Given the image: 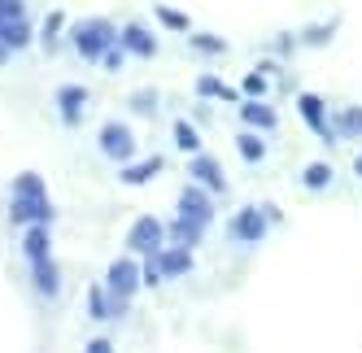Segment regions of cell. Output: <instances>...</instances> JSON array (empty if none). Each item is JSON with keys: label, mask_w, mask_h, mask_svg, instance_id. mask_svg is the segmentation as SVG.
I'll use <instances>...</instances> for the list:
<instances>
[{"label": "cell", "mask_w": 362, "mask_h": 353, "mask_svg": "<svg viewBox=\"0 0 362 353\" xmlns=\"http://www.w3.org/2000/svg\"><path fill=\"white\" fill-rule=\"evenodd\" d=\"M118 31L122 27H114L110 18H83V22L70 27V44H74V53H79L83 61H100L118 44Z\"/></svg>", "instance_id": "1"}, {"label": "cell", "mask_w": 362, "mask_h": 353, "mask_svg": "<svg viewBox=\"0 0 362 353\" xmlns=\"http://www.w3.org/2000/svg\"><path fill=\"white\" fill-rule=\"evenodd\" d=\"M144 284V270L136 258H114L110 270H105V288H110V301H114V318L127 314V306H132V297L140 292Z\"/></svg>", "instance_id": "2"}, {"label": "cell", "mask_w": 362, "mask_h": 353, "mask_svg": "<svg viewBox=\"0 0 362 353\" xmlns=\"http://www.w3.org/2000/svg\"><path fill=\"white\" fill-rule=\"evenodd\" d=\"M162 249H166V227H162V218L140 214V218L132 222V232H127V253L153 258V253H162Z\"/></svg>", "instance_id": "3"}, {"label": "cell", "mask_w": 362, "mask_h": 353, "mask_svg": "<svg viewBox=\"0 0 362 353\" xmlns=\"http://www.w3.org/2000/svg\"><path fill=\"white\" fill-rule=\"evenodd\" d=\"M96 144H100V153H105L110 162H118V166H127V162L136 157V131L127 127V122H118V118L100 122V136H96Z\"/></svg>", "instance_id": "4"}, {"label": "cell", "mask_w": 362, "mask_h": 353, "mask_svg": "<svg viewBox=\"0 0 362 353\" xmlns=\"http://www.w3.org/2000/svg\"><path fill=\"white\" fill-rule=\"evenodd\" d=\"M271 214H267V201L262 205H245V210H236V218H231V240L236 244H262L267 240V232H271Z\"/></svg>", "instance_id": "5"}, {"label": "cell", "mask_w": 362, "mask_h": 353, "mask_svg": "<svg viewBox=\"0 0 362 353\" xmlns=\"http://www.w3.org/2000/svg\"><path fill=\"white\" fill-rule=\"evenodd\" d=\"M57 218V205L48 196H9V222L13 227H35V222H53Z\"/></svg>", "instance_id": "6"}, {"label": "cell", "mask_w": 362, "mask_h": 353, "mask_svg": "<svg viewBox=\"0 0 362 353\" xmlns=\"http://www.w3.org/2000/svg\"><path fill=\"white\" fill-rule=\"evenodd\" d=\"M175 214H184V218H192V222H201V227H210V222H214V192L201 188L197 179L184 184V192H179V210H175Z\"/></svg>", "instance_id": "7"}, {"label": "cell", "mask_w": 362, "mask_h": 353, "mask_svg": "<svg viewBox=\"0 0 362 353\" xmlns=\"http://www.w3.org/2000/svg\"><path fill=\"white\" fill-rule=\"evenodd\" d=\"M297 109H301V118H305V127L315 131L323 144H341V136H336V122L327 118L323 100H319L315 92H301V96H297Z\"/></svg>", "instance_id": "8"}, {"label": "cell", "mask_w": 362, "mask_h": 353, "mask_svg": "<svg viewBox=\"0 0 362 353\" xmlns=\"http://www.w3.org/2000/svg\"><path fill=\"white\" fill-rule=\"evenodd\" d=\"M53 100H57V114H62L66 127H79L83 114H88V88L83 83H62Z\"/></svg>", "instance_id": "9"}, {"label": "cell", "mask_w": 362, "mask_h": 353, "mask_svg": "<svg viewBox=\"0 0 362 353\" xmlns=\"http://www.w3.org/2000/svg\"><path fill=\"white\" fill-rule=\"evenodd\" d=\"M188 174L201 184V188H210L214 196H223L227 192V174H223V166H218V157H210V153H192V162H188Z\"/></svg>", "instance_id": "10"}, {"label": "cell", "mask_w": 362, "mask_h": 353, "mask_svg": "<svg viewBox=\"0 0 362 353\" xmlns=\"http://www.w3.org/2000/svg\"><path fill=\"white\" fill-rule=\"evenodd\" d=\"M27 266H31V288H35V297L53 301L62 292V266L53 258H40V262H27Z\"/></svg>", "instance_id": "11"}, {"label": "cell", "mask_w": 362, "mask_h": 353, "mask_svg": "<svg viewBox=\"0 0 362 353\" xmlns=\"http://www.w3.org/2000/svg\"><path fill=\"white\" fill-rule=\"evenodd\" d=\"M118 44L127 48L132 57H158V40H153V31L144 27V22H127V27L118 31Z\"/></svg>", "instance_id": "12"}, {"label": "cell", "mask_w": 362, "mask_h": 353, "mask_svg": "<svg viewBox=\"0 0 362 353\" xmlns=\"http://www.w3.org/2000/svg\"><path fill=\"white\" fill-rule=\"evenodd\" d=\"M153 258H158L166 280H184V275H192V249H184V244H166L162 253H153Z\"/></svg>", "instance_id": "13"}, {"label": "cell", "mask_w": 362, "mask_h": 353, "mask_svg": "<svg viewBox=\"0 0 362 353\" xmlns=\"http://www.w3.org/2000/svg\"><path fill=\"white\" fill-rule=\"evenodd\" d=\"M22 258H27V262L53 258V236H48V227H44V222L22 227Z\"/></svg>", "instance_id": "14"}, {"label": "cell", "mask_w": 362, "mask_h": 353, "mask_svg": "<svg viewBox=\"0 0 362 353\" xmlns=\"http://www.w3.org/2000/svg\"><path fill=\"white\" fill-rule=\"evenodd\" d=\"M240 122H245V127H253V131H275L279 114L271 105H262V96H249L245 105H240Z\"/></svg>", "instance_id": "15"}, {"label": "cell", "mask_w": 362, "mask_h": 353, "mask_svg": "<svg viewBox=\"0 0 362 353\" xmlns=\"http://www.w3.org/2000/svg\"><path fill=\"white\" fill-rule=\"evenodd\" d=\"M201 240H205V227H201V222H192V218H184V214H175V222L166 227V244L197 249Z\"/></svg>", "instance_id": "16"}, {"label": "cell", "mask_w": 362, "mask_h": 353, "mask_svg": "<svg viewBox=\"0 0 362 353\" xmlns=\"http://www.w3.org/2000/svg\"><path fill=\"white\" fill-rule=\"evenodd\" d=\"M0 40H5L13 53L31 48V44H35V27H31V18H9V22H0Z\"/></svg>", "instance_id": "17"}, {"label": "cell", "mask_w": 362, "mask_h": 353, "mask_svg": "<svg viewBox=\"0 0 362 353\" xmlns=\"http://www.w3.org/2000/svg\"><path fill=\"white\" fill-rule=\"evenodd\" d=\"M162 157H144V162H127L122 166V174H118V179L127 184V188H140V184H148V179H158V174H162Z\"/></svg>", "instance_id": "18"}, {"label": "cell", "mask_w": 362, "mask_h": 353, "mask_svg": "<svg viewBox=\"0 0 362 353\" xmlns=\"http://www.w3.org/2000/svg\"><path fill=\"white\" fill-rule=\"evenodd\" d=\"M88 318H92V323L114 318V301H110V288H105V284H92V288H88Z\"/></svg>", "instance_id": "19"}, {"label": "cell", "mask_w": 362, "mask_h": 353, "mask_svg": "<svg viewBox=\"0 0 362 353\" xmlns=\"http://www.w3.org/2000/svg\"><path fill=\"white\" fill-rule=\"evenodd\" d=\"M236 153H240L245 162H253V166H257V162L267 157V140H262V131H253V127H245V131L236 136Z\"/></svg>", "instance_id": "20"}, {"label": "cell", "mask_w": 362, "mask_h": 353, "mask_svg": "<svg viewBox=\"0 0 362 353\" xmlns=\"http://www.w3.org/2000/svg\"><path fill=\"white\" fill-rule=\"evenodd\" d=\"M9 196H48V184H44V174H35V170H22V174H13V184H9Z\"/></svg>", "instance_id": "21"}, {"label": "cell", "mask_w": 362, "mask_h": 353, "mask_svg": "<svg viewBox=\"0 0 362 353\" xmlns=\"http://www.w3.org/2000/svg\"><path fill=\"white\" fill-rule=\"evenodd\" d=\"M170 140H175V148H184V153H201V136H197V127L188 118H175Z\"/></svg>", "instance_id": "22"}, {"label": "cell", "mask_w": 362, "mask_h": 353, "mask_svg": "<svg viewBox=\"0 0 362 353\" xmlns=\"http://www.w3.org/2000/svg\"><path fill=\"white\" fill-rule=\"evenodd\" d=\"M62 27H66V13L53 9L44 18V31H40V44H44V53H57V44H62Z\"/></svg>", "instance_id": "23"}, {"label": "cell", "mask_w": 362, "mask_h": 353, "mask_svg": "<svg viewBox=\"0 0 362 353\" xmlns=\"http://www.w3.org/2000/svg\"><path fill=\"white\" fill-rule=\"evenodd\" d=\"M336 136L341 140H358L362 136V105H349L336 114Z\"/></svg>", "instance_id": "24"}, {"label": "cell", "mask_w": 362, "mask_h": 353, "mask_svg": "<svg viewBox=\"0 0 362 353\" xmlns=\"http://www.w3.org/2000/svg\"><path fill=\"white\" fill-rule=\"evenodd\" d=\"M301 184H305L310 192H319V188H332V166H327V162H310V166L301 170Z\"/></svg>", "instance_id": "25"}, {"label": "cell", "mask_w": 362, "mask_h": 353, "mask_svg": "<svg viewBox=\"0 0 362 353\" xmlns=\"http://www.w3.org/2000/svg\"><path fill=\"white\" fill-rule=\"evenodd\" d=\"M197 96H223V100H236V92H231L223 79H214V74H197Z\"/></svg>", "instance_id": "26"}, {"label": "cell", "mask_w": 362, "mask_h": 353, "mask_svg": "<svg viewBox=\"0 0 362 353\" xmlns=\"http://www.w3.org/2000/svg\"><path fill=\"white\" fill-rule=\"evenodd\" d=\"M158 22H162L166 31H192V18L179 13V9H170V5H158Z\"/></svg>", "instance_id": "27"}, {"label": "cell", "mask_w": 362, "mask_h": 353, "mask_svg": "<svg viewBox=\"0 0 362 353\" xmlns=\"http://www.w3.org/2000/svg\"><path fill=\"white\" fill-rule=\"evenodd\" d=\"M188 44L197 48V53H227V40H218V35H188Z\"/></svg>", "instance_id": "28"}, {"label": "cell", "mask_w": 362, "mask_h": 353, "mask_svg": "<svg viewBox=\"0 0 362 353\" xmlns=\"http://www.w3.org/2000/svg\"><path fill=\"white\" fill-rule=\"evenodd\" d=\"M245 96H267V70L245 74Z\"/></svg>", "instance_id": "29"}, {"label": "cell", "mask_w": 362, "mask_h": 353, "mask_svg": "<svg viewBox=\"0 0 362 353\" xmlns=\"http://www.w3.org/2000/svg\"><path fill=\"white\" fill-rule=\"evenodd\" d=\"M132 109L136 114H153V109H158V92H136L132 96Z\"/></svg>", "instance_id": "30"}, {"label": "cell", "mask_w": 362, "mask_h": 353, "mask_svg": "<svg viewBox=\"0 0 362 353\" xmlns=\"http://www.w3.org/2000/svg\"><path fill=\"white\" fill-rule=\"evenodd\" d=\"M9 18H27V0H0V22Z\"/></svg>", "instance_id": "31"}, {"label": "cell", "mask_w": 362, "mask_h": 353, "mask_svg": "<svg viewBox=\"0 0 362 353\" xmlns=\"http://www.w3.org/2000/svg\"><path fill=\"white\" fill-rule=\"evenodd\" d=\"M122 53H127V48H122V44H114V48H110V53H105V57H100V66H105L110 74H118V70H122Z\"/></svg>", "instance_id": "32"}, {"label": "cell", "mask_w": 362, "mask_h": 353, "mask_svg": "<svg viewBox=\"0 0 362 353\" xmlns=\"http://www.w3.org/2000/svg\"><path fill=\"white\" fill-rule=\"evenodd\" d=\"M332 27H336V22H327V27H310L301 40H305V44H327V40H332Z\"/></svg>", "instance_id": "33"}, {"label": "cell", "mask_w": 362, "mask_h": 353, "mask_svg": "<svg viewBox=\"0 0 362 353\" xmlns=\"http://www.w3.org/2000/svg\"><path fill=\"white\" fill-rule=\"evenodd\" d=\"M83 353H114V340L96 336V340H88V349H83Z\"/></svg>", "instance_id": "34"}, {"label": "cell", "mask_w": 362, "mask_h": 353, "mask_svg": "<svg viewBox=\"0 0 362 353\" xmlns=\"http://www.w3.org/2000/svg\"><path fill=\"white\" fill-rule=\"evenodd\" d=\"M9 57H13V48H9V44H5V40H0V66H5V61H9Z\"/></svg>", "instance_id": "35"}, {"label": "cell", "mask_w": 362, "mask_h": 353, "mask_svg": "<svg viewBox=\"0 0 362 353\" xmlns=\"http://www.w3.org/2000/svg\"><path fill=\"white\" fill-rule=\"evenodd\" d=\"M354 174H358V179H362V153L354 157Z\"/></svg>", "instance_id": "36"}]
</instances>
